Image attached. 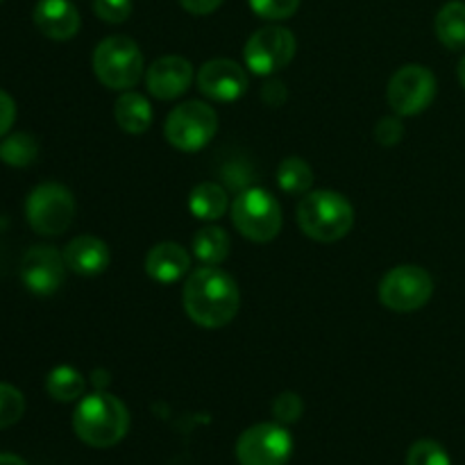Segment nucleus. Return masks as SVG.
Segmentation results:
<instances>
[{"mask_svg":"<svg viewBox=\"0 0 465 465\" xmlns=\"http://www.w3.org/2000/svg\"><path fill=\"white\" fill-rule=\"evenodd\" d=\"M186 316L204 330H221L239 313L241 293L234 277L218 266H203L186 277L184 291Z\"/></svg>","mask_w":465,"mask_h":465,"instance_id":"f257e3e1","label":"nucleus"},{"mask_svg":"<svg viewBox=\"0 0 465 465\" xmlns=\"http://www.w3.org/2000/svg\"><path fill=\"white\" fill-rule=\"evenodd\" d=\"M73 430L77 439L95 450H107L121 443L130 430V411L116 395L95 391L84 395L73 413Z\"/></svg>","mask_w":465,"mask_h":465,"instance_id":"f03ea898","label":"nucleus"},{"mask_svg":"<svg viewBox=\"0 0 465 465\" xmlns=\"http://www.w3.org/2000/svg\"><path fill=\"white\" fill-rule=\"evenodd\" d=\"M298 225L309 239L334 243L352 230L354 209L339 191H312L298 204Z\"/></svg>","mask_w":465,"mask_h":465,"instance_id":"7ed1b4c3","label":"nucleus"},{"mask_svg":"<svg viewBox=\"0 0 465 465\" xmlns=\"http://www.w3.org/2000/svg\"><path fill=\"white\" fill-rule=\"evenodd\" d=\"M94 73L107 89L130 91L143 77V53L125 35L100 41L94 50Z\"/></svg>","mask_w":465,"mask_h":465,"instance_id":"20e7f679","label":"nucleus"},{"mask_svg":"<svg viewBox=\"0 0 465 465\" xmlns=\"http://www.w3.org/2000/svg\"><path fill=\"white\" fill-rule=\"evenodd\" d=\"M232 223L252 243H268L282 232V207L266 189L250 186L236 195L232 204Z\"/></svg>","mask_w":465,"mask_h":465,"instance_id":"39448f33","label":"nucleus"},{"mask_svg":"<svg viewBox=\"0 0 465 465\" xmlns=\"http://www.w3.org/2000/svg\"><path fill=\"white\" fill-rule=\"evenodd\" d=\"M218 132V114L212 104L203 100L182 103L168 114L163 134L173 148L182 153H198Z\"/></svg>","mask_w":465,"mask_h":465,"instance_id":"423d86ee","label":"nucleus"},{"mask_svg":"<svg viewBox=\"0 0 465 465\" xmlns=\"http://www.w3.org/2000/svg\"><path fill=\"white\" fill-rule=\"evenodd\" d=\"M25 218L36 234L59 236L71 227L75 218V198L66 186L57 182H44L27 195Z\"/></svg>","mask_w":465,"mask_h":465,"instance_id":"0eeeda50","label":"nucleus"},{"mask_svg":"<svg viewBox=\"0 0 465 465\" xmlns=\"http://www.w3.org/2000/svg\"><path fill=\"white\" fill-rule=\"evenodd\" d=\"M434 295V280L430 272L420 266L391 268L380 284V302L386 309L398 313H411L425 307Z\"/></svg>","mask_w":465,"mask_h":465,"instance_id":"6e6552de","label":"nucleus"},{"mask_svg":"<svg viewBox=\"0 0 465 465\" xmlns=\"http://www.w3.org/2000/svg\"><path fill=\"white\" fill-rule=\"evenodd\" d=\"M241 465H286L293 454V436L280 422H259L236 440Z\"/></svg>","mask_w":465,"mask_h":465,"instance_id":"1a4fd4ad","label":"nucleus"},{"mask_svg":"<svg viewBox=\"0 0 465 465\" xmlns=\"http://www.w3.org/2000/svg\"><path fill=\"white\" fill-rule=\"evenodd\" d=\"M298 50L293 32L282 25H266L254 32L243 48L245 66L254 75H272L289 66Z\"/></svg>","mask_w":465,"mask_h":465,"instance_id":"9d476101","label":"nucleus"},{"mask_svg":"<svg viewBox=\"0 0 465 465\" xmlns=\"http://www.w3.org/2000/svg\"><path fill=\"white\" fill-rule=\"evenodd\" d=\"M386 98L398 116H416L434 103L436 75L422 64H407L393 73Z\"/></svg>","mask_w":465,"mask_h":465,"instance_id":"9b49d317","label":"nucleus"},{"mask_svg":"<svg viewBox=\"0 0 465 465\" xmlns=\"http://www.w3.org/2000/svg\"><path fill=\"white\" fill-rule=\"evenodd\" d=\"M66 271L64 252H59L53 245H35L27 250L21 262L23 284L36 295L57 293L66 280Z\"/></svg>","mask_w":465,"mask_h":465,"instance_id":"f8f14e48","label":"nucleus"},{"mask_svg":"<svg viewBox=\"0 0 465 465\" xmlns=\"http://www.w3.org/2000/svg\"><path fill=\"white\" fill-rule=\"evenodd\" d=\"M248 73L232 59H212L198 71V89L213 103H234L248 91Z\"/></svg>","mask_w":465,"mask_h":465,"instance_id":"ddd939ff","label":"nucleus"},{"mask_svg":"<svg viewBox=\"0 0 465 465\" xmlns=\"http://www.w3.org/2000/svg\"><path fill=\"white\" fill-rule=\"evenodd\" d=\"M193 66L189 59L180 54H166L159 57L145 73V84L148 91L159 100H175L189 91L193 84Z\"/></svg>","mask_w":465,"mask_h":465,"instance_id":"4468645a","label":"nucleus"},{"mask_svg":"<svg viewBox=\"0 0 465 465\" xmlns=\"http://www.w3.org/2000/svg\"><path fill=\"white\" fill-rule=\"evenodd\" d=\"M35 25L53 41H68L80 30V12L71 0H39L32 12Z\"/></svg>","mask_w":465,"mask_h":465,"instance_id":"2eb2a0df","label":"nucleus"},{"mask_svg":"<svg viewBox=\"0 0 465 465\" xmlns=\"http://www.w3.org/2000/svg\"><path fill=\"white\" fill-rule=\"evenodd\" d=\"M109 245L103 239L91 234L75 236L71 243L64 248V262H66L68 271L82 277H94L107 271L109 266Z\"/></svg>","mask_w":465,"mask_h":465,"instance_id":"dca6fc26","label":"nucleus"},{"mask_svg":"<svg viewBox=\"0 0 465 465\" xmlns=\"http://www.w3.org/2000/svg\"><path fill=\"white\" fill-rule=\"evenodd\" d=\"M191 254L180 243H157L145 254V272L159 284H175L189 272Z\"/></svg>","mask_w":465,"mask_h":465,"instance_id":"f3484780","label":"nucleus"},{"mask_svg":"<svg viewBox=\"0 0 465 465\" xmlns=\"http://www.w3.org/2000/svg\"><path fill=\"white\" fill-rule=\"evenodd\" d=\"M114 116H116L118 127L127 134H143L153 125V104L148 103V98L136 91H125L121 98L116 100V107H114Z\"/></svg>","mask_w":465,"mask_h":465,"instance_id":"a211bd4d","label":"nucleus"},{"mask_svg":"<svg viewBox=\"0 0 465 465\" xmlns=\"http://www.w3.org/2000/svg\"><path fill=\"white\" fill-rule=\"evenodd\" d=\"M227 209H230L227 191L221 184H216V182H203V184H198L191 191L189 212L198 221H218L221 216H225Z\"/></svg>","mask_w":465,"mask_h":465,"instance_id":"6ab92c4d","label":"nucleus"},{"mask_svg":"<svg viewBox=\"0 0 465 465\" xmlns=\"http://www.w3.org/2000/svg\"><path fill=\"white\" fill-rule=\"evenodd\" d=\"M436 36L440 44L450 50L465 48V3L463 0H452L443 5L440 12L436 14L434 21Z\"/></svg>","mask_w":465,"mask_h":465,"instance_id":"aec40b11","label":"nucleus"},{"mask_svg":"<svg viewBox=\"0 0 465 465\" xmlns=\"http://www.w3.org/2000/svg\"><path fill=\"white\" fill-rule=\"evenodd\" d=\"M193 254L203 262V266H221L230 257V236L223 227H203L193 236Z\"/></svg>","mask_w":465,"mask_h":465,"instance_id":"412c9836","label":"nucleus"},{"mask_svg":"<svg viewBox=\"0 0 465 465\" xmlns=\"http://www.w3.org/2000/svg\"><path fill=\"white\" fill-rule=\"evenodd\" d=\"M45 391L57 402H75L84 395L86 380L75 368L57 366L54 371H50L48 380H45Z\"/></svg>","mask_w":465,"mask_h":465,"instance_id":"4be33fe9","label":"nucleus"},{"mask_svg":"<svg viewBox=\"0 0 465 465\" xmlns=\"http://www.w3.org/2000/svg\"><path fill=\"white\" fill-rule=\"evenodd\" d=\"M39 157V143L27 132H14V134L0 139V162L14 168L32 166Z\"/></svg>","mask_w":465,"mask_h":465,"instance_id":"5701e85b","label":"nucleus"},{"mask_svg":"<svg viewBox=\"0 0 465 465\" xmlns=\"http://www.w3.org/2000/svg\"><path fill=\"white\" fill-rule=\"evenodd\" d=\"M277 184L282 191L293 195H302L312 189L313 171L302 157H286L277 168Z\"/></svg>","mask_w":465,"mask_h":465,"instance_id":"b1692460","label":"nucleus"},{"mask_svg":"<svg viewBox=\"0 0 465 465\" xmlns=\"http://www.w3.org/2000/svg\"><path fill=\"white\" fill-rule=\"evenodd\" d=\"M25 413V398L21 391L12 384L0 381V430L16 425Z\"/></svg>","mask_w":465,"mask_h":465,"instance_id":"393cba45","label":"nucleus"},{"mask_svg":"<svg viewBox=\"0 0 465 465\" xmlns=\"http://www.w3.org/2000/svg\"><path fill=\"white\" fill-rule=\"evenodd\" d=\"M407 465H452V461L443 445L431 439H422L409 448Z\"/></svg>","mask_w":465,"mask_h":465,"instance_id":"a878e982","label":"nucleus"},{"mask_svg":"<svg viewBox=\"0 0 465 465\" xmlns=\"http://www.w3.org/2000/svg\"><path fill=\"white\" fill-rule=\"evenodd\" d=\"M250 9L266 21H284L300 7V0H248Z\"/></svg>","mask_w":465,"mask_h":465,"instance_id":"bb28decb","label":"nucleus"},{"mask_svg":"<svg viewBox=\"0 0 465 465\" xmlns=\"http://www.w3.org/2000/svg\"><path fill=\"white\" fill-rule=\"evenodd\" d=\"M302 398L289 391V393H282L275 398V402H272V416H275V420L280 425H293L302 416Z\"/></svg>","mask_w":465,"mask_h":465,"instance_id":"cd10ccee","label":"nucleus"},{"mask_svg":"<svg viewBox=\"0 0 465 465\" xmlns=\"http://www.w3.org/2000/svg\"><path fill=\"white\" fill-rule=\"evenodd\" d=\"M94 12L100 21L118 25L130 18L132 0H94Z\"/></svg>","mask_w":465,"mask_h":465,"instance_id":"c85d7f7f","label":"nucleus"},{"mask_svg":"<svg viewBox=\"0 0 465 465\" xmlns=\"http://www.w3.org/2000/svg\"><path fill=\"white\" fill-rule=\"evenodd\" d=\"M404 136V125L398 118H381L375 127V139L381 145H398Z\"/></svg>","mask_w":465,"mask_h":465,"instance_id":"c756f323","label":"nucleus"},{"mask_svg":"<svg viewBox=\"0 0 465 465\" xmlns=\"http://www.w3.org/2000/svg\"><path fill=\"white\" fill-rule=\"evenodd\" d=\"M14 121H16V103H14V98L7 91L0 89V139L7 136Z\"/></svg>","mask_w":465,"mask_h":465,"instance_id":"7c9ffc66","label":"nucleus"},{"mask_svg":"<svg viewBox=\"0 0 465 465\" xmlns=\"http://www.w3.org/2000/svg\"><path fill=\"white\" fill-rule=\"evenodd\" d=\"M182 7L189 14H195V16H207V14L216 12L223 5V0H180Z\"/></svg>","mask_w":465,"mask_h":465,"instance_id":"2f4dec72","label":"nucleus"},{"mask_svg":"<svg viewBox=\"0 0 465 465\" xmlns=\"http://www.w3.org/2000/svg\"><path fill=\"white\" fill-rule=\"evenodd\" d=\"M262 98L266 100L268 104H275V107H277V104L284 103V98H286L284 84H282V82H277V80H271L268 84H263Z\"/></svg>","mask_w":465,"mask_h":465,"instance_id":"473e14b6","label":"nucleus"},{"mask_svg":"<svg viewBox=\"0 0 465 465\" xmlns=\"http://www.w3.org/2000/svg\"><path fill=\"white\" fill-rule=\"evenodd\" d=\"M0 465H27L21 457L16 454H0Z\"/></svg>","mask_w":465,"mask_h":465,"instance_id":"72a5a7b5","label":"nucleus"},{"mask_svg":"<svg viewBox=\"0 0 465 465\" xmlns=\"http://www.w3.org/2000/svg\"><path fill=\"white\" fill-rule=\"evenodd\" d=\"M459 82H461V86L465 89V54L461 62H459Z\"/></svg>","mask_w":465,"mask_h":465,"instance_id":"f704fd0d","label":"nucleus"},{"mask_svg":"<svg viewBox=\"0 0 465 465\" xmlns=\"http://www.w3.org/2000/svg\"><path fill=\"white\" fill-rule=\"evenodd\" d=\"M0 3H3V0H0Z\"/></svg>","mask_w":465,"mask_h":465,"instance_id":"c9c22d12","label":"nucleus"}]
</instances>
